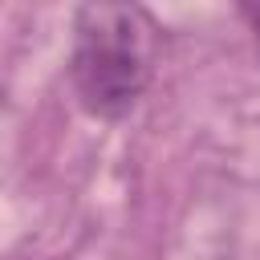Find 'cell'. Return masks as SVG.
Here are the masks:
<instances>
[{
    "mask_svg": "<svg viewBox=\"0 0 260 260\" xmlns=\"http://www.w3.org/2000/svg\"><path fill=\"white\" fill-rule=\"evenodd\" d=\"M158 24L138 4H81L73 16L69 73L85 110L122 118L150 85Z\"/></svg>",
    "mask_w": 260,
    "mask_h": 260,
    "instance_id": "obj_1",
    "label": "cell"
},
{
    "mask_svg": "<svg viewBox=\"0 0 260 260\" xmlns=\"http://www.w3.org/2000/svg\"><path fill=\"white\" fill-rule=\"evenodd\" d=\"M248 16H252V24H256V32H260V8H248Z\"/></svg>",
    "mask_w": 260,
    "mask_h": 260,
    "instance_id": "obj_2",
    "label": "cell"
}]
</instances>
